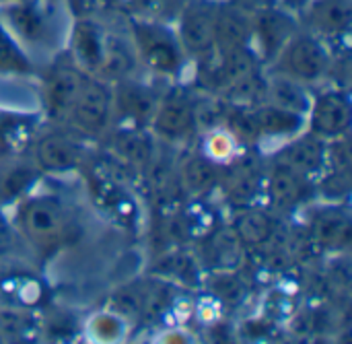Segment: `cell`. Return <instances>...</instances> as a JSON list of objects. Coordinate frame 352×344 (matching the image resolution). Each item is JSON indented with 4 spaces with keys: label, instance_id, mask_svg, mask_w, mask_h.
I'll list each match as a JSON object with an SVG mask.
<instances>
[{
    "label": "cell",
    "instance_id": "6da1fadb",
    "mask_svg": "<svg viewBox=\"0 0 352 344\" xmlns=\"http://www.w3.org/2000/svg\"><path fill=\"white\" fill-rule=\"evenodd\" d=\"M19 221L23 233L43 250L58 246L66 231L64 211L54 198H31L23 202Z\"/></svg>",
    "mask_w": 352,
    "mask_h": 344
},
{
    "label": "cell",
    "instance_id": "7a4b0ae2",
    "mask_svg": "<svg viewBox=\"0 0 352 344\" xmlns=\"http://www.w3.org/2000/svg\"><path fill=\"white\" fill-rule=\"evenodd\" d=\"M278 56L283 62V74L299 83H314L322 78L330 66L326 47L311 35H293Z\"/></svg>",
    "mask_w": 352,
    "mask_h": 344
},
{
    "label": "cell",
    "instance_id": "3957f363",
    "mask_svg": "<svg viewBox=\"0 0 352 344\" xmlns=\"http://www.w3.org/2000/svg\"><path fill=\"white\" fill-rule=\"evenodd\" d=\"M138 54L144 64L161 74H173L182 64L179 43L163 25L153 21H138L134 25Z\"/></svg>",
    "mask_w": 352,
    "mask_h": 344
},
{
    "label": "cell",
    "instance_id": "277c9868",
    "mask_svg": "<svg viewBox=\"0 0 352 344\" xmlns=\"http://www.w3.org/2000/svg\"><path fill=\"white\" fill-rule=\"evenodd\" d=\"M309 132L322 138H338L349 132L352 120L351 99L342 91H326L311 99Z\"/></svg>",
    "mask_w": 352,
    "mask_h": 344
},
{
    "label": "cell",
    "instance_id": "5b68a950",
    "mask_svg": "<svg viewBox=\"0 0 352 344\" xmlns=\"http://www.w3.org/2000/svg\"><path fill=\"white\" fill-rule=\"evenodd\" d=\"M217 8L208 2H190L179 14V45L194 56L214 50Z\"/></svg>",
    "mask_w": 352,
    "mask_h": 344
},
{
    "label": "cell",
    "instance_id": "8992f818",
    "mask_svg": "<svg viewBox=\"0 0 352 344\" xmlns=\"http://www.w3.org/2000/svg\"><path fill=\"white\" fill-rule=\"evenodd\" d=\"M113 99L111 89L99 80H82L78 95L70 107L74 124L87 132H101L111 116Z\"/></svg>",
    "mask_w": 352,
    "mask_h": 344
},
{
    "label": "cell",
    "instance_id": "52a82bcc",
    "mask_svg": "<svg viewBox=\"0 0 352 344\" xmlns=\"http://www.w3.org/2000/svg\"><path fill=\"white\" fill-rule=\"evenodd\" d=\"M278 163L295 169L305 178H314L324 173L326 169V138L307 132L293 138L280 153Z\"/></svg>",
    "mask_w": 352,
    "mask_h": 344
},
{
    "label": "cell",
    "instance_id": "ba28073f",
    "mask_svg": "<svg viewBox=\"0 0 352 344\" xmlns=\"http://www.w3.org/2000/svg\"><path fill=\"white\" fill-rule=\"evenodd\" d=\"M151 122L163 138L179 140V138H186L194 130L196 111L188 97L175 93L163 99L161 103H157V109Z\"/></svg>",
    "mask_w": 352,
    "mask_h": 344
},
{
    "label": "cell",
    "instance_id": "9c48e42d",
    "mask_svg": "<svg viewBox=\"0 0 352 344\" xmlns=\"http://www.w3.org/2000/svg\"><path fill=\"white\" fill-rule=\"evenodd\" d=\"M252 35L258 37L264 54L268 58H274L295 35V25L289 14L276 8H262L252 17Z\"/></svg>",
    "mask_w": 352,
    "mask_h": 344
},
{
    "label": "cell",
    "instance_id": "30bf717a",
    "mask_svg": "<svg viewBox=\"0 0 352 344\" xmlns=\"http://www.w3.org/2000/svg\"><path fill=\"white\" fill-rule=\"evenodd\" d=\"M111 99H113V107L134 124L151 122L157 109L155 93L148 87L140 83H132L128 78L118 80L116 89L111 91Z\"/></svg>",
    "mask_w": 352,
    "mask_h": 344
},
{
    "label": "cell",
    "instance_id": "8fae6325",
    "mask_svg": "<svg viewBox=\"0 0 352 344\" xmlns=\"http://www.w3.org/2000/svg\"><path fill=\"white\" fill-rule=\"evenodd\" d=\"M252 17L245 14L237 6H223L217 8V23H214V50L219 54L250 45L252 39Z\"/></svg>",
    "mask_w": 352,
    "mask_h": 344
},
{
    "label": "cell",
    "instance_id": "7c38bea8",
    "mask_svg": "<svg viewBox=\"0 0 352 344\" xmlns=\"http://www.w3.org/2000/svg\"><path fill=\"white\" fill-rule=\"evenodd\" d=\"M78 159H80L78 147L60 134L43 136L35 147V161L39 169L47 173L72 171L78 165Z\"/></svg>",
    "mask_w": 352,
    "mask_h": 344
},
{
    "label": "cell",
    "instance_id": "4fadbf2b",
    "mask_svg": "<svg viewBox=\"0 0 352 344\" xmlns=\"http://www.w3.org/2000/svg\"><path fill=\"white\" fill-rule=\"evenodd\" d=\"M352 223L340 206H324L311 219V235L324 248H342L351 241Z\"/></svg>",
    "mask_w": 352,
    "mask_h": 344
},
{
    "label": "cell",
    "instance_id": "5bb4252c",
    "mask_svg": "<svg viewBox=\"0 0 352 344\" xmlns=\"http://www.w3.org/2000/svg\"><path fill=\"white\" fill-rule=\"evenodd\" d=\"M70 47H72V56L85 70L99 72V66L103 60V50H105V35L93 21L80 19L74 25L72 37H70Z\"/></svg>",
    "mask_w": 352,
    "mask_h": 344
},
{
    "label": "cell",
    "instance_id": "9a60e30c",
    "mask_svg": "<svg viewBox=\"0 0 352 344\" xmlns=\"http://www.w3.org/2000/svg\"><path fill=\"white\" fill-rule=\"evenodd\" d=\"M307 192H309V178L276 161L268 180V194L272 202L278 206L291 208L303 202L307 198Z\"/></svg>",
    "mask_w": 352,
    "mask_h": 344
},
{
    "label": "cell",
    "instance_id": "2e32d148",
    "mask_svg": "<svg viewBox=\"0 0 352 344\" xmlns=\"http://www.w3.org/2000/svg\"><path fill=\"white\" fill-rule=\"evenodd\" d=\"M82 85L80 74L72 66H54L45 83V97L47 105L54 114H68L78 89Z\"/></svg>",
    "mask_w": 352,
    "mask_h": 344
},
{
    "label": "cell",
    "instance_id": "e0dca14e",
    "mask_svg": "<svg viewBox=\"0 0 352 344\" xmlns=\"http://www.w3.org/2000/svg\"><path fill=\"white\" fill-rule=\"evenodd\" d=\"M307 14L320 33L342 35L351 27L352 0H311Z\"/></svg>",
    "mask_w": 352,
    "mask_h": 344
},
{
    "label": "cell",
    "instance_id": "ac0fdd59",
    "mask_svg": "<svg viewBox=\"0 0 352 344\" xmlns=\"http://www.w3.org/2000/svg\"><path fill=\"white\" fill-rule=\"evenodd\" d=\"M266 95H268V103H274V105L295 111L299 116H305L311 107V97H309L307 89L303 87V83H299L287 74H278L272 80H268Z\"/></svg>",
    "mask_w": 352,
    "mask_h": 344
},
{
    "label": "cell",
    "instance_id": "d6986e66",
    "mask_svg": "<svg viewBox=\"0 0 352 344\" xmlns=\"http://www.w3.org/2000/svg\"><path fill=\"white\" fill-rule=\"evenodd\" d=\"M2 14L6 25L25 41H41L45 37V21L33 6L10 2L2 6Z\"/></svg>",
    "mask_w": 352,
    "mask_h": 344
},
{
    "label": "cell",
    "instance_id": "ffe728a7",
    "mask_svg": "<svg viewBox=\"0 0 352 344\" xmlns=\"http://www.w3.org/2000/svg\"><path fill=\"white\" fill-rule=\"evenodd\" d=\"M252 114H254V120H256V126H258L260 134H272V136L295 134L303 126V116H299L295 111H289L285 107H278L274 103L260 105Z\"/></svg>",
    "mask_w": 352,
    "mask_h": 344
},
{
    "label": "cell",
    "instance_id": "44dd1931",
    "mask_svg": "<svg viewBox=\"0 0 352 344\" xmlns=\"http://www.w3.org/2000/svg\"><path fill=\"white\" fill-rule=\"evenodd\" d=\"M233 227H235L237 237H239L245 246H252V248H258V246L266 244V241L272 237V231H274L272 219H270L266 213L256 211V208L241 211V213L235 217Z\"/></svg>",
    "mask_w": 352,
    "mask_h": 344
},
{
    "label": "cell",
    "instance_id": "7402d4cb",
    "mask_svg": "<svg viewBox=\"0 0 352 344\" xmlns=\"http://www.w3.org/2000/svg\"><path fill=\"white\" fill-rule=\"evenodd\" d=\"M182 182L192 194H204L219 182V167L210 157H192L184 163Z\"/></svg>",
    "mask_w": 352,
    "mask_h": 344
},
{
    "label": "cell",
    "instance_id": "603a6c76",
    "mask_svg": "<svg viewBox=\"0 0 352 344\" xmlns=\"http://www.w3.org/2000/svg\"><path fill=\"white\" fill-rule=\"evenodd\" d=\"M132 66H134V58L128 52V47L124 43H120L118 39L105 37V50H103V60H101L99 72L105 78L122 80L128 76Z\"/></svg>",
    "mask_w": 352,
    "mask_h": 344
},
{
    "label": "cell",
    "instance_id": "cb8c5ba5",
    "mask_svg": "<svg viewBox=\"0 0 352 344\" xmlns=\"http://www.w3.org/2000/svg\"><path fill=\"white\" fill-rule=\"evenodd\" d=\"M113 149L118 151V155L134 165H144L151 159V140L136 130H122L116 134L113 138Z\"/></svg>",
    "mask_w": 352,
    "mask_h": 344
},
{
    "label": "cell",
    "instance_id": "d4e9b609",
    "mask_svg": "<svg viewBox=\"0 0 352 344\" xmlns=\"http://www.w3.org/2000/svg\"><path fill=\"white\" fill-rule=\"evenodd\" d=\"M33 175H35L33 169L27 165H14L12 169H8L0 180V198L2 200L16 198L33 182Z\"/></svg>",
    "mask_w": 352,
    "mask_h": 344
},
{
    "label": "cell",
    "instance_id": "484cf974",
    "mask_svg": "<svg viewBox=\"0 0 352 344\" xmlns=\"http://www.w3.org/2000/svg\"><path fill=\"white\" fill-rule=\"evenodd\" d=\"M320 192L330 200H344L351 192V171L330 169V173L320 184Z\"/></svg>",
    "mask_w": 352,
    "mask_h": 344
},
{
    "label": "cell",
    "instance_id": "4316f807",
    "mask_svg": "<svg viewBox=\"0 0 352 344\" xmlns=\"http://www.w3.org/2000/svg\"><path fill=\"white\" fill-rule=\"evenodd\" d=\"M25 66V58L21 56L19 47L12 43V39L4 33V29L0 27V68L10 70V68H23Z\"/></svg>",
    "mask_w": 352,
    "mask_h": 344
},
{
    "label": "cell",
    "instance_id": "83f0119b",
    "mask_svg": "<svg viewBox=\"0 0 352 344\" xmlns=\"http://www.w3.org/2000/svg\"><path fill=\"white\" fill-rule=\"evenodd\" d=\"M231 128H233L235 136H239V138H256V136H260L252 111H243V109L235 111L231 116Z\"/></svg>",
    "mask_w": 352,
    "mask_h": 344
},
{
    "label": "cell",
    "instance_id": "f1b7e54d",
    "mask_svg": "<svg viewBox=\"0 0 352 344\" xmlns=\"http://www.w3.org/2000/svg\"><path fill=\"white\" fill-rule=\"evenodd\" d=\"M206 151L210 159H225L233 151V138L229 132H212L206 140Z\"/></svg>",
    "mask_w": 352,
    "mask_h": 344
},
{
    "label": "cell",
    "instance_id": "f546056e",
    "mask_svg": "<svg viewBox=\"0 0 352 344\" xmlns=\"http://www.w3.org/2000/svg\"><path fill=\"white\" fill-rule=\"evenodd\" d=\"M93 330L103 338H111V336H116L120 332V320L113 318V316H99L93 322Z\"/></svg>",
    "mask_w": 352,
    "mask_h": 344
},
{
    "label": "cell",
    "instance_id": "4dcf8cb0",
    "mask_svg": "<svg viewBox=\"0 0 352 344\" xmlns=\"http://www.w3.org/2000/svg\"><path fill=\"white\" fill-rule=\"evenodd\" d=\"M136 8H140L148 19H155L169 8V0H136Z\"/></svg>",
    "mask_w": 352,
    "mask_h": 344
}]
</instances>
